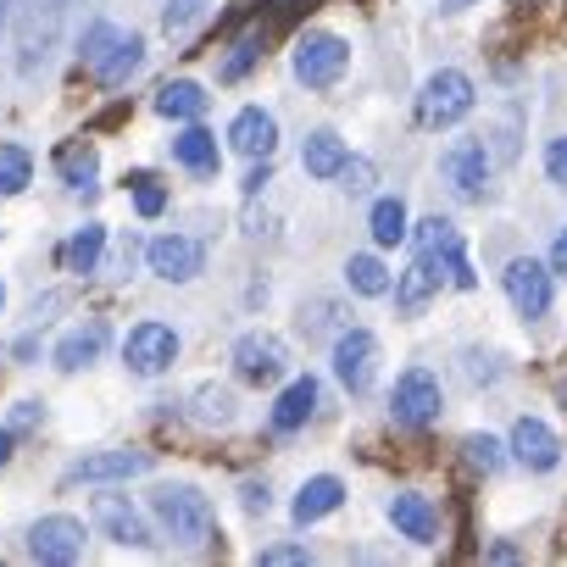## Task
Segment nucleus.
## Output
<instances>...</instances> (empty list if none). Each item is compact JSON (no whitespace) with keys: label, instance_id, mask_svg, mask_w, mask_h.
Returning <instances> with one entry per match:
<instances>
[{"label":"nucleus","instance_id":"bb28decb","mask_svg":"<svg viewBox=\"0 0 567 567\" xmlns=\"http://www.w3.org/2000/svg\"><path fill=\"white\" fill-rule=\"evenodd\" d=\"M95 173H101V156H95V145H68V151H62V178H68V189H79V195H95Z\"/></svg>","mask_w":567,"mask_h":567},{"label":"nucleus","instance_id":"412c9836","mask_svg":"<svg viewBox=\"0 0 567 567\" xmlns=\"http://www.w3.org/2000/svg\"><path fill=\"white\" fill-rule=\"evenodd\" d=\"M440 278H445V272H440L429 256H417V261L401 272V284H395V307H401V312H423L429 296L440 290Z\"/></svg>","mask_w":567,"mask_h":567},{"label":"nucleus","instance_id":"72a5a7b5","mask_svg":"<svg viewBox=\"0 0 567 567\" xmlns=\"http://www.w3.org/2000/svg\"><path fill=\"white\" fill-rule=\"evenodd\" d=\"M206 7H212V0H167L162 29H167V34H189V29L206 18Z\"/></svg>","mask_w":567,"mask_h":567},{"label":"nucleus","instance_id":"f3484780","mask_svg":"<svg viewBox=\"0 0 567 567\" xmlns=\"http://www.w3.org/2000/svg\"><path fill=\"white\" fill-rule=\"evenodd\" d=\"M228 140H234V151H239V156H250V162H267V156H272V145H278V123H272V112H261V106H245V112L234 117Z\"/></svg>","mask_w":567,"mask_h":567},{"label":"nucleus","instance_id":"6ab92c4d","mask_svg":"<svg viewBox=\"0 0 567 567\" xmlns=\"http://www.w3.org/2000/svg\"><path fill=\"white\" fill-rule=\"evenodd\" d=\"M312 412H318V379L307 373V379H296L290 390L278 395V406H272V429H278V434H296V429H307Z\"/></svg>","mask_w":567,"mask_h":567},{"label":"nucleus","instance_id":"2eb2a0df","mask_svg":"<svg viewBox=\"0 0 567 567\" xmlns=\"http://www.w3.org/2000/svg\"><path fill=\"white\" fill-rule=\"evenodd\" d=\"M506 296L523 318H545L550 312V267L534 261V256H517L506 267Z\"/></svg>","mask_w":567,"mask_h":567},{"label":"nucleus","instance_id":"4be33fe9","mask_svg":"<svg viewBox=\"0 0 567 567\" xmlns=\"http://www.w3.org/2000/svg\"><path fill=\"white\" fill-rule=\"evenodd\" d=\"M101 346H106V323H101V318H90V323H79V329L56 346V368H62V373H79L84 362H95V357H101Z\"/></svg>","mask_w":567,"mask_h":567},{"label":"nucleus","instance_id":"f03ea898","mask_svg":"<svg viewBox=\"0 0 567 567\" xmlns=\"http://www.w3.org/2000/svg\"><path fill=\"white\" fill-rule=\"evenodd\" d=\"M467 112H473V79L456 73V68H440V73L423 84V95H417V123H423V128H451V123H462Z\"/></svg>","mask_w":567,"mask_h":567},{"label":"nucleus","instance_id":"7ed1b4c3","mask_svg":"<svg viewBox=\"0 0 567 567\" xmlns=\"http://www.w3.org/2000/svg\"><path fill=\"white\" fill-rule=\"evenodd\" d=\"M56 45V0H23L18 7V73L34 79Z\"/></svg>","mask_w":567,"mask_h":567},{"label":"nucleus","instance_id":"aec40b11","mask_svg":"<svg viewBox=\"0 0 567 567\" xmlns=\"http://www.w3.org/2000/svg\"><path fill=\"white\" fill-rule=\"evenodd\" d=\"M140 62H145V40H140V34H117L112 51L95 62V73H101L106 90H117V84H128V79L140 73Z\"/></svg>","mask_w":567,"mask_h":567},{"label":"nucleus","instance_id":"f8f14e48","mask_svg":"<svg viewBox=\"0 0 567 567\" xmlns=\"http://www.w3.org/2000/svg\"><path fill=\"white\" fill-rule=\"evenodd\" d=\"M173 357H178V334H173L167 323H140V329L128 334V346H123V362H128V373H140V379L167 373Z\"/></svg>","mask_w":567,"mask_h":567},{"label":"nucleus","instance_id":"b1692460","mask_svg":"<svg viewBox=\"0 0 567 567\" xmlns=\"http://www.w3.org/2000/svg\"><path fill=\"white\" fill-rule=\"evenodd\" d=\"M206 90L200 84H189V79H173V84H162L156 90V112L162 117H178V123H195V117H206Z\"/></svg>","mask_w":567,"mask_h":567},{"label":"nucleus","instance_id":"de8ad7c7","mask_svg":"<svg viewBox=\"0 0 567 567\" xmlns=\"http://www.w3.org/2000/svg\"><path fill=\"white\" fill-rule=\"evenodd\" d=\"M0 307H7V284H0Z\"/></svg>","mask_w":567,"mask_h":567},{"label":"nucleus","instance_id":"5701e85b","mask_svg":"<svg viewBox=\"0 0 567 567\" xmlns=\"http://www.w3.org/2000/svg\"><path fill=\"white\" fill-rule=\"evenodd\" d=\"M340 501H346V484H340V478H329V473H318V478H307V484H301V495H296V523L307 528V523L329 517Z\"/></svg>","mask_w":567,"mask_h":567},{"label":"nucleus","instance_id":"20e7f679","mask_svg":"<svg viewBox=\"0 0 567 567\" xmlns=\"http://www.w3.org/2000/svg\"><path fill=\"white\" fill-rule=\"evenodd\" d=\"M440 178L462 200H484V189H489V151H484V140H451L445 156H440Z\"/></svg>","mask_w":567,"mask_h":567},{"label":"nucleus","instance_id":"9b49d317","mask_svg":"<svg viewBox=\"0 0 567 567\" xmlns=\"http://www.w3.org/2000/svg\"><path fill=\"white\" fill-rule=\"evenodd\" d=\"M284 368H290V346H284L278 334H245L239 346H234V373L245 379V384H272V379H284Z\"/></svg>","mask_w":567,"mask_h":567},{"label":"nucleus","instance_id":"f257e3e1","mask_svg":"<svg viewBox=\"0 0 567 567\" xmlns=\"http://www.w3.org/2000/svg\"><path fill=\"white\" fill-rule=\"evenodd\" d=\"M151 512H156V523L167 528L173 545H200L212 534V501L195 484H162L151 495Z\"/></svg>","mask_w":567,"mask_h":567},{"label":"nucleus","instance_id":"2f4dec72","mask_svg":"<svg viewBox=\"0 0 567 567\" xmlns=\"http://www.w3.org/2000/svg\"><path fill=\"white\" fill-rule=\"evenodd\" d=\"M195 423H206V429L234 423V395H228L223 384H200V390H195Z\"/></svg>","mask_w":567,"mask_h":567},{"label":"nucleus","instance_id":"a18cd8bd","mask_svg":"<svg viewBox=\"0 0 567 567\" xmlns=\"http://www.w3.org/2000/svg\"><path fill=\"white\" fill-rule=\"evenodd\" d=\"M7 23H12V0H0V34H7Z\"/></svg>","mask_w":567,"mask_h":567},{"label":"nucleus","instance_id":"ea45409f","mask_svg":"<svg viewBox=\"0 0 567 567\" xmlns=\"http://www.w3.org/2000/svg\"><path fill=\"white\" fill-rule=\"evenodd\" d=\"M545 173H550V184H561V189H567V134L545 145Z\"/></svg>","mask_w":567,"mask_h":567},{"label":"nucleus","instance_id":"a878e982","mask_svg":"<svg viewBox=\"0 0 567 567\" xmlns=\"http://www.w3.org/2000/svg\"><path fill=\"white\" fill-rule=\"evenodd\" d=\"M340 162H346V140H340L334 128H318V134L307 140V151H301V167H307L312 178H334Z\"/></svg>","mask_w":567,"mask_h":567},{"label":"nucleus","instance_id":"f704fd0d","mask_svg":"<svg viewBox=\"0 0 567 567\" xmlns=\"http://www.w3.org/2000/svg\"><path fill=\"white\" fill-rule=\"evenodd\" d=\"M261 45H267V34H250V40H239V45H234V56L223 62V84H234V79H245V73L256 68V56H261Z\"/></svg>","mask_w":567,"mask_h":567},{"label":"nucleus","instance_id":"1a4fd4ad","mask_svg":"<svg viewBox=\"0 0 567 567\" xmlns=\"http://www.w3.org/2000/svg\"><path fill=\"white\" fill-rule=\"evenodd\" d=\"M145 261H151L156 278H167V284H189V278H200V267H206V245L189 239V234H162V239L145 245Z\"/></svg>","mask_w":567,"mask_h":567},{"label":"nucleus","instance_id":"0eeeda50","mask_svg":"<svg viewBox=\"0 0 567 567\" xmlns=\"http://www.w3.org/2000/svg\"><path fill=\"white\" fill-rule=\"evenodd\" d=\"M390 412L401 429H429L440 417V379L429 368H412L395 379V395H390Z\"/></svg>","mask_w":567,"mask_h":567},{"label":"nucleus","instance_id":"393cba45","mask_svg":"<svg viewBox=\"0 0 567 567\" xmlns=\"http://www.w3.org/2000/svg\"><path fill=\"white\" fill-rule=\"evenodd\" d=\"M173 156H178L189 173H200V178H206V173H217V140L200 128V117H195V123H189V128L173 140Z\"/></svg>","mask_w":567,"mask_h":567},{"label":"nucleus","instance_id":"9d476101","mask_svg":"<svg viewBox=\"0 0 567 567\" xmlns=\"http://www.w3.org/2000/svg\"><path fill=\"white\" fill-rule=\"evenodd\" d=\"M90 517H95V528H101L106 539H117V545H134V550L156 545L145 512H140L128 495H95V501H90Z\"/></svg>","mask_w":567,"mask_h":567},{"label":"nucleus","instance_id":"423d86ee","mask_svg":"<svg viewBox=\"0 0 567 567\" xmlns=\"http://www.w3.org/2000/svg\"><path fill=\"white\" fill-rule=\"evenodd\" d=\"M346 62H351V45H346L340 34H307V40L296 45V79H301L307 90H329V84L346 73Z\"/></svg>","mask_w":567,"mask_h":567},{"label":"nucleus","instance_id":"ddd939ff","mask_svg":"<svg viewBox=\"0 0 567 567\" xmlns=\"http://www.w3.org/2000/svg\"><path fill=\"white\" fill-rule=\"evenodd\" d=\"M151 451H95V456H79L68 473H62V484H117V478H140V473H151Z\"/></svg>","mask_w":567,"mask_h":567},{"label":"nucleus","instance_id":"c03bdc74","mask_svg":"<svg viewBox=\"0 0 567 567\" xmlns=\"http://www.w3.org/2000/svg\"><path fill=\"white\" fill-rule=\"evenodd\" d=\"M12 445H18V440H12V429H0V467L12 462Z\"/></svg>","mask_w":567,"mask_h":567},{"label":"nucleus","instance_id":"49530a36","mask_svg":"<svg viewBox=\"0 0 567 567\" xmlns=\"http://www.w3.org/2000/svg\"><path fill=\"white\" fill-rule=\"evenodd\" d=\"M462 7H473V0H445V12H462Z\"/></svg>","mask_w":567,"mask_h":567},{"label":"nucleus","instance_id":"39448f33","mask_svg":"<svg viewBox=\"0 0 567 567\" xmlns=\"http://www.w3.org/2000/svg\"><path fill=\"white\" fill-rule=\"evenodd\" d=\"M417 256H429L456 290H473V267H467V250H462V234H456V223H445V217H429L423 228H417Z\"/></svg>","mask_w":567,"mask_h":567},{"label":"nucleus","instance_id":"473e14b6","mask_svg":"<svg viewBox=\"0 0 567 567\" xmlns=\"http://www.w3.org/2000/svg\"><path fill=\"white\" fill-rule=\"evenodd\" d=\"M462 451H467V462H473L478 473H501V462H506V445L489 440V434H467Z\"/></svg>","mask_w":567,"mask_h":567},{"label":"nucleus","instance_id":"dca6fc26","mask_svg":"<svg viewBox=\"0 0 567 567\" xmlns=\"http://www.w3.org/2000/svg\"><path fill=\"white\" fill-rule=\"evenodd\" d=\"M512 456H517L528 473H550V467L561 462V440H556L539 417H517V429H512Z\"/></svg>","mask_w":567,"mask_h":567},{"label":"nucleus","instance_id":"a19ab883","mask_svg":"<svg viewBox=\"0 0 567 567\" xmlns=\"http://www.w3.org/2000/svg\"><path fill=\"white\" fill-rule=\"evenodd\" d=\"M45 417V406L40 401H18V412H12V429H34Z\"/></svg>","mask_w":567,"mask_h":567},{"label":"nucleus","instance_id":"6e6552de","mask_svg":"<svg viewBox=\"0 0 567 567\" xmlns=\"http://www.w3.org/2000/svg\"><path fill=\"white\" fill-rule=\"evenodd\" d=\"M29 556L34 561H45V567H68V561H79L84 556V523L79 517H40L34 528H29Z\"/></svg>","mask_w":567,"mask_h":567},{"label":"nucleus","instance_id":"7c9ffc66","mask_svg":"<svg viewBox=\"0 0 567 567\" xmlns=\"http://www.w3.org/2000/svg\"><path fill=\"white\" fill-rule=\"evenodd\" d=\"M412 228H406V206L395 200V195H384L379 206H373V245H401Z\"/></svg>","mask_w":567,"mask_h":567},{"label":"nucleus","instance_id":"c9c22d12","mask_svg":"<svg viewBox=\"0 0 567 567\" xmlns=\"http://www.w3.org/2000/svg\"><path fill=\"white\" fill-rule=\"evenodd\" d=\"M128 184H134V206H140V217H162V206H167V189H162L151 173H134Z\"/></svg>","mask_w":567,"mask_h":567},{"label":"nucleus","instance_id":"58836bf2","mask_svg":"<svg viewBox=\"0 0 567 567\" xmlns=\"http://www.w3.org/2000/svg\"><path fill=\"white\" fill-rule=\"evenodd\" d=\"M334 178H346V189H351V195H368V189H373V162H362V156L351 162V156H346Z\"/></svg>","mask_w":567,"mask_h":567},{"label":"nucleus","instance_id":"79ce46f5","mask_svg":"<svg viewBox=\"0 0 567 567\" xmlns=\"http://www.w3.org/2000/svg\"><path fill=\"white\" fill-rule=\"evenodd\" d=\"M239 506L245 512H267V484H245L239 489Z\"/></svg>","mask_w":567,"mask_h":567},{"label":"nucleus","instance_id":"e433bc0d","mask_svg":"<svg viewBox=\"0 0 567 567\" xmlns=\"http://www.w3.org/2000/svg\"><path fill=\"white\" fill-rule=\"evenodd\" d=\"M112 40H117V29H112V23H90V29H84V40H79V62H90V68H95V62L112 51Z\"/></svg>","mask_w":567,"mask_h":567},{"label":"nucleus","instance_id":"a211bd4d","mask_svg":"<svg viewBox=\"0 0 567 567\" xmlns=\"http://www.w3.org/2000/svg\"><path fill=\"white\" fill-rule=\"evenodd\" d=\"M390 523H395L412 545H434V534H440V512H434L429 495H395V501H390Z\"/></svg>","mask_w":567,"mask_h":567},{"label":"nucleus","instance_id":"c85d7f7f","mask_svg":"<svg viewBox=\"0 0 567 567\" xmlns=\"http://www.w3.org/2000/svg\"><path fill=\"white\" fill-rule=\"evenodd\" d=\"M346 278H351L357 296H390V267H384L379 256H368V250L346 261Z\"/></svg>","mask_w":567,"mask_h":567},{"label":"nucleus","instance_id":"4c0bfd02","mask_svg":"<svg viewBox=\"0 0 567 567\" xmlns=\"http://www.w3.org/2000/svg\"><path fill=\"white\" fill-rule=\"evenodd\" d=\"M256 561H261V567H307L312 550H307V545H267Z\"/></svg>","mask_w":567,"mask_h":567},{"label":"nucleus","instance_id":"c756f323","mask_svg":"<svg viewBox=\"0 0 567 567\" xmlns=\"http://www.w3.org/2000/svg\"><path fill=\"white\" fill-rule=\"evenodd\" d=\"M34 178V156L23 145H0V195H23Z\"/></svg>","mask_w":567,"mask_h":567},{"label":"nucleus","instance_id":"37998d69","mask_svg":"<svg viewBox=\"0 0 567 567\" xmlns=\"http://www.w3.org/2000/svg\"><path fill=\"white\" fill-rule=\"evenodd\" d=\"M550 272H561V278H567V234L550 245Z\"/></svg>","mask_w":567,"mask_h":567},{"label":"nucleus","instance_id":"cd10ccee","mask_svg":"<svg viewBox=\"0 0 567 567\" xmlns=\"http://www.w3.org/2000/svg\"><path fill=\"white\" fill-rule=\"evenodd\" d=\"M101 250H106V223H84V228L68 239V267H73V272H95V267H101Z\"/></svg>","mask_w":567,"mask_h":567},{"label":"nucleus","instance_id":"4468645a","mask_svg":"<svg viewBox=\"0 0 567 567\" xmlns=\"http://www.w3.org/2000/svg\"><path fill=\"white\" fill-rule=\"evenodd\" d=\"M373 368H379V340H373L368 329H346V334L334 340V379H340L351 395H362V390L373 384Z\"/></svg>","mask_w":567,"mask_h":567}]
</instances>
